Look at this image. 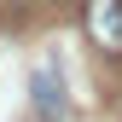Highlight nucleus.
<instances>
[{"label":"nucleus","mask_w":122,"mask_h":122,"mask_svg":"<svg viewBox=\"0 0 122 122\" xmlns=\"http://www.w3.org/2000/svg\"><path fill=\"white\" fill-rule=\"evenodd\" d=\"M29 93H35V111L41 116H64V87H58V70L52 64H35V76H29Z\"/></svg>","instance_id":"nucleus-2"},{"label":"nucleus","mask_w":122,"mask_h":122,"mask_svg":"<svg viewBox=\"0 0 122 122\" xmlns=\"http://www.w3.org/2000/svg\"><path fill=\"white\" fill-rule=\"evenodd\" d=\"M81 18H87V35H93V47L122 52V0H87V6H81Z\"/></svg>","instance_id":"nucleus-1"}]
</instances>
